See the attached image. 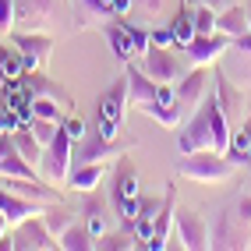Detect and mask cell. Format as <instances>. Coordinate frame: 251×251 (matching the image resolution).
I'll list each match as a JSON object with an SVG mask.
<instances>
[{
  "instance_id": "obj_43",
  "label": "cell",
  "mask_w": 251,
  "mask_h": 251,
  "mask_svg": "<svg viewBox=\"0 0 251 251\" xmlns=\"http://www.w3.org/2000/svg\"><path fill=\"white\" fill-rule=\"evenodd\" d=\"M110 4H113V0H110Z\"/></svg>"
},
{
  "instance_id": "obj_29",
  "label": "cell",
  "mask_w": 251,
  "mask_h": 251,
  "mask_svg": "<svg viewBox=\"0 0 251 251\" xmlns=\"http://www.w3.org/2000/svg\"><path fill=\"white\" fill-rule=\"evenodd\" d=\"M11 138H14V149H18L32 166L43 170V145H39V138L32 135V131H11Z\"/></svg>"
},
{
  "instance_id": "obj_21",
  "label": "cell",
  "mask_w": 251,
  "mask_h": 251,
  "mask_svg": "<svg viewBox=\"0 0 251 251\" xmlns=\"http://www.w3.org/2000/svg\"><path fill=\"white\" fill-rule=\"evenodd\" d=\"M216 28H220L223 36H230V39L244 36V32H248V11H244V0H241V4H230V7H223L220 14H216Z\"/></svg>"
},
{
  "instance_id": "obj_18",
  "label": "cell",
  "mask_w": 251,
  "mask_h": 251,
  "mask_svg": "<svg viewBox=\"0 0 251 251\" xmlns=\"http://www.w3.org/2000/svg\"><path fill=\"white\" fill-rule=\"evenodd\" d=\"M174 212H177V188L174 184H166L163 191V202H159V212H156V226H152V241H149L145 248H166V241H170L174 233Z\"/></svg>"
},
{
  "instance_id": "obj_37",
  "label": "cell",
  "mask_w": 251,
  "mask_h": 251,
  "mask_svg": "<svg viewBox=\"0 0 251 251\" xmlns=\"http://www.w3.org/2000/svg\"><path fill=\"white\" fill-rule=\"evenodd\" d=\"M14 28V0H0V32Z\"/></svg>"
},
{
  "instance_id": "obj_15",
  "label": "cell",
  "mask_w": 251,
  "mask_h": 251,
  "mask_svg": "<svg viewBox=\"0 0 251 251\" xmlns=\"http://www.w3.org/2000/svg\"><path fill=\"white\" fill-rule=\"evenodd\" d=\"M78 216H81V223L92 230V237H99V233H106V230H110L113 205H110V198H106V195H99V191L92 188V191H85V198H81Z\"/></svg>"
},
{
  "instance_id": "obj_13",
  "label": "cell",
  "mask_w": 251,
  "mask_h": 251,
  "mask_svg": "<svg viewBox=\"0 0 251 251\" xmlns=\"http://www.w3.org/2000/svg\"><path fill=\"white\" fill-rule=\"evenodd\" d=\"M22 85L28 89V96H43V99H57V103L71 113V106H75V99H71V92L60 85V81H53L46 75V68H25L22 71Z\"/></svg>"
},
{
  "instance_id": "obj_9",
  "label": "cell",
  "mask_w": 251,
  "mask_h": 251,
  "mask_svg": "<svg viewBox=\"0 0 251 251\" xmlns=\"http://www.w3.org/2000/svg\"><path fill=\"white\" fill-rule=\"evenodd\" d=\"M71 149H75V142H71V135L60 127V135L50 142L46 149H43V177L50 180V184H68V174H71Z\"/></svg>"
},
{
  "instance_id": "obj_28",
  "label": "cell",
  "mask_w": 251,
  "mask_h": 251,
  "mask_svg": "<svg viewBox=\"0 0 251 251\" xmlns=\"http://www.w3.org/2000/svg\"><path fill=\"white\" fill-rule=\"evenodd\" d=\"M170 32H174V46H188L195 39V18H191V7H177V14L170 18Z\"/></svg>"
},
{
  "instance_id": "obj_4",
  "label": "cell",
  "mask_w": 251,
  "mask_h": 251,
  "mask_svg": "<svg viewBox=\"0 0 251 251\" xmlns=\"http://www.w3.org/2000/svg\"><path fill=\"white\" fill-rule=\"evenodd\" d=\"M127 106H131L127 103V75H121V78H113L96 99V127L103 131L106 138H117V131L124 127Z\"/></svg>"
},
{
  "instance_id": "obj_12",
  "label": "cell",
  "mask_w": 251,
  "mask_h": 251,
  "mask_svg": "<svg viewBox=\"0 0 251 251\" xmlns=\"http://www.w3.org/2000/svg\"><path fill=\"white\" fill-rule=\"evenodd\" d=\"M142 68L149 71V78L156 81V85H163V81H180V60H177V53H170L166 46H159V43H149L145 46V53H142Z\"/></svg>"
},
{
  "instance_id": "obj_24",
  "label": "cell",
  "mask_w": 251,
  "mask_h": 251,
  "mask_svg": "<svg viewBox=\"0 0 251 251\" xmlns=\"http://www.w3.org/2000/svg\"><path fill=\"white\" fill-rule=\"evenodd\" d=\"M216 99H220V106H223V113L226 117H241V110H244V96H241V89H233V81H230V75H216Z\"/></svg>"
},
{
  "instance_id": "obj_19",
  "label": "cell",
  "mask_w": 251,
  "mask_h": 251,
  "mask_svg": "<svg viewBox=\"0 0 251 251\" xmlns=\"http://www.w3.org/2000/svg\"><path fill=\"white\" fill-rule=\"evenodd\" d=\"M209 248H244V237L237 233V216H233V209H220L212 216Z\"/></svg>"
},
{
  "instance_id": "obj_16",
  "label": "cell",
  "mask_w": 251,
  "mask_h": 251,
  "mask_svg": "<svg viewBox=\"0 0 251 251\" xmlns=\"http://www.w3.org/2000/svg\"><path fill=\"white\" fill-rule=\"evenodd\" d=\"M124 75H127V103H131V106H138V110L152 103L159 85H156L152 78H149V71L138 68L135 60H124Z\"/></svg>"
},
{
  "instance_id": "obj_11",
  "label": "cell",
  "mask_w": 251,
  "mask_h": 251,
  "mask_svg": "<svg viewBox=\"0 0 251 251\" xmlns=\"http://www.w3.org/2000/svg\"><path fill=\"white\" fill-rule=\"evenodd\" d=\"M174 233H177L180 248H188V251L209 248V223H205L195 209L177 205V212H174Z\"/></svg>"
},
{
  "instance_id": "obj_36",
  "label": "cell",
  "mask_w": 251,
  "mask_h": 251,
  "mask_svg": "<svg viewBox=\"0 0 251 251\" xmlns=\"http://www.w3.org/2000/svg\"><path fill=\"white\" fill-rule=\"evenodd\" d=\"M230 209H233V216H237V223H251V195H241Z\"/></svg>"
},
{
  "instance_id": "obj_8",
  "label": "cell",
  "mask_w": 251,
  "mask_h": 251,
  "mask_svg": "<svg viewBox=\"0 0 251 251\" xmlns=\"http://www.w3.org/2000/svg\"><path fill=\"white\" fill-rule=\"evenodd\" d=\"M11 241H14V251H53V248H60L57 237L50 233L43 212L28 216V220H22V223H14Z\"/></svg>"
},
{
  "instance_id": "obj_23",
  "label": "cell",
  "mask_w": 251,
  "mask_h": 251,
  "mask_svg": "<svg viewBox=\"0 0 251 251\" xmlns=\"http://www.w3.org/2000/svg\"><path fill=\"white\" fill-rule=\"evenodd\" d=\"M57 244H60V251H96V237L81 220H75L68 230H64L57 237Z\"/></svg>"
},
{
  "instance_id": "obj_34",
  "label": "cell",
  "mask_w": 251,
  "mask_h": 251,
  "mask_svg": "<svg viewBox=\"0 0 251 251\" xmlns=\"http://www.w3.org/2000/svg\"><path fill=\"white\" fill-rule=\"evenodd\" d=\"M127 248H135V241L127 237V233H99L96 237V251H127Z\"/></svg>"
},
{
  "instance_id": "obj_39",
  "label": "cell",
  "mask_w": 251,
  "mask_h": 251,
  "mask_svg": "<svg viewBox=\"0 0 251 251\" xmlns=\"http://www.w3.org/2000/svg\"><path fill=\"white\" fill-rule=\"evenodd\" d=\"M198 4H209V7H212L216 14H220L223 7H230V4H241V0H198Z\"/></svg>"
},
{
  "instance_id": "obj_35",
  "label": "cell",
  "mask_w": 251,
  "mask_h": 251,
  "mask_svg": "<svg viewBox=\"0 0 251 251\" xmlns=\"http://www.w3.org/2000/svg\"><path fill=\"white\" fill-rule=\"evenodd\" d=\"M166 4L170 0H135V14H142V18H152V14H163Z\"/></svg>"
},
{
  "instance_id": "obj_27",
  "label": "cell",
  "mask_w": 251,
  "mask_h": 251,
  "mask_svg": "<svg viewBox=\"0 0 251 251\" xmlns=\"http://www.w3.org/2000/svg\"><path fill=\"white\" fill-rule=\"evenodd\" d=\"M0 177H39V166H32L18 149L11 145V152L0 159Z\"/></svg>"
},
{
  "instance_id": "obj_20",
  "label": "cell",
  "mask_w": 251,
  "mask_h": 251,
  "mask_svg": "<svg viewBox=\"0 0 251 251\" xmlns=\"http://www.w3.org/2000/svg\"><path fill=\"white\" fill-rule=\"evenodd\" d=\"M110 18H117L110 0H75V28H103Z\"/></svg>"
},
{
  "instance_id": "obj_32",
  "label": "cell",
  "mask_w": 251,
  "mask_h": 251,
  "mask_svg": "<svg viewBox=\"0 0 251 251\" xmlns=\"http://www.w3.org/2000/svg\"><path fill=\"white\" fill-rule=\"evenodd\" d=\"M28 131L39 138V145L46 149L50 142H53L57 135H60V121H46V117H32V124H28Z\"/></svg>"
},
{
  "instance_id": "obj_5",
  "label": "cell",
  "mask_w": 251,
  "mask_h": 251,
  "mask_svg": "<svg viewBox=\"0 0 251 251\" xmlns=\"http://www.w3.org/2000/svg\"><path fill=\"white\" fill-rule=\"evenodd\" d=\"M11 43L18 46L25 68H46L53 57V36L43 28H11Z\"/></svg>"
},
{
  "instance_id": "obj_3",
  "label": "cell",
  "mask_w": 251,
  "mask_h": 251,
  "mask_svg": "<svg viewBox=\"0 0 251 251\" xmlns=\"http://www.w3.org/2000/svg\"><path fill=\"white\" fill-rule=\"evenodd\" d=\"M177 170L180 177L198 180V184H223L233 177V163L216 149H198V152H188L177 159Z\"/></svg>"
},
{
  "instance_id": "obj_26",
  "label": "cell",
  "mask_w": 251,
  "mask_h": 251,
  "mask_svg": "<svg viewBox=\"0 0 251 251\" xmlns=\"http://www.w3.org/2000/svg\"><path fill=\"white\" fill-rule=\"evenodd\" d=\"M75 216H78V212H75L68 202H50V205H43V220H46V226H50L53 237H60V233L75 223Z\"/></svg>"
},
{
  "instance_id": "obj_6",
  "label": "cell",
  "mask_w": 251,
  "mask_h": 251,
  "mask_svg": "<svg viewBox=\"0 0 251 251\" xmlns=\"http://www.w3.org/2000/svg\"><path fill=\"white\" fill-rule=\"evenodd\" d=\"M177 149L180 156L198 152V149H212V121H209V99H202L191 113H188V124L177 135Z\"/></svg>"
},
{
  "instance_id": "obj_25",
  "label": "cell",
  "mask_w": 251,
  "mask_h": 251,
  "mask_svg": "<svg viewBox=\"0 0 251 251\" xmlns=\"http://www.w3.org/2000/svg\"><path fill=\"white\" fill-rule=\"evenodd\" d=\"M209 121H212V149H216V152H226V145H230V121H226V113L220 106V99H216V92L209 96Z\"/></svg>"
},
{
  "instance_id": "obj_2",
  "label": "cell",
  "mask_w": 251,
  "mask_h": 251,
  "mask_svg": "<svg viewBox=\"0 0 251 251\" xmlns=\"http://www.w3.org/2000/svg\"><path fill=\"white\" fill-rule=\"evenodd\" d=\"M110 205H113V216L124 226H135V216H138V174L124 156L113 166V177H110Z\"/></svg>"
},
{
  "instance_id": "obj_17",
  "label": "cell",
  "mask_w": 251,
  "mask_h": 251,
  "mask_svg": "<svg viewBox=\"0 0 251 251\" xmlns=\"http://www.w3.org/2000/svg\"><path fill=\"white\" fill-rule=\"evenodd\" d=\"M205 85H209V71L205 68H191L188 75H180V81H177V106L184 110V117L205 99Z\"/></svg>"
},
{
  "instance_id": "obj_41",
  "label": "cell",
  "mask_w": 251,
  "mask_h": 251,
  "mask_svg": "<svg viewBox=\"0 0 251 251\" xmlns=\"http://www.w3.org/2000/svg\"><path fill=\"white\" fill-rule=\"evenodd\" d=\"M7 230H11V220H7V216H4V212H0V237H4V233H7Z\"/></svg>"
},
{
  "instance_id": "obj_38",
  "label": "cell",
  "mask_w": 251,
  "mask_h": 251,
  "mask_svg": "<svg viewBox=\"0 0 251 251\" xmlns=\"http://www.w3.org/2000/svg\"><path fill=\"white\" fill-rule=\"evenodd\" d=\"M60 127H64V131L71 135V142H78L81 135H85V124H81L78 117H68V121H60Z\"/></svg>"
},
{
  "instance_id": "obj_22",
  "label": "cell",
  "mask_w": 251,
  "mask_h": 251,
  "mask_svg": "<svg viewBox=\"0 0 251 251\" xmlns=\"http://www.w3.org/2000/svg\"><path fill=\"white\" fill-rule=\"evenodd\" d=\"M103 174H106V163H81V166H71V174H68V184L75 191H92V188H99V180H103Z\"/></svg>"
},
{
  "instance_id": "obj_14",
  "label": "cell",
  "mask_w": 251,
  "mask_h": 251,
  "mask_svg": "<svg viewBox=\"0 0 251 251\" xmlns=\"http://www.w3.org/2000/svg\"><path fill=\"white\" fill-rule=\"evenodd\" d=\"M226 50H230V36H223V32L216 28L209 36H195L188 46H184V53H188V60L195 68H209V64H216Z\"/></svg>"
},
{
  "instance_id": "obj_40",
  "label": "cell",
  "mask_w": 251,
  "mask_h": 251,
  "mask_svg": "<svg viewBox=\"0 0 251 251\" xmlns=\"http://www.w3.org/2000/svg\"><path fill=\"white\" fill-rule=\"evenodd\" d=\"M11 145H14V138L7 135V131H0V159H4V156L11 152Z\"/></svg>"
},
{
  "instance_id": "obj_1",
  "label": "cell",
  "mask_w": 251,
  "mask_h": 251,
  "mask_svg": "<svg viewBox=\"0 0 251 251\" xmlns=\"http://www.w3.org/2000/svg\"><path fill=\"white\" fill-rule=\"evenodd\" d=\"M131 149H135V138H124V142H117V138H106L103 131H99L96 124L85 127V135H81L71 149V166H81V163H106V159H121L127 156Z\"/></svg>"
},
{
  "instance_id": "obj_7",
  "label": "cell",
  "mask_w": 251,
  "mask_h": 251,
  "mask_svg": "<svg viewBox=\"0 0 251 251\" xmlns=\"http://www.w3.org/2000/svg\"><path fill=\"white\" fill-rule=\"evenodd\" d=\"M64 14V0H14V28H50Z\"/></svg>"
},
{
  "instance_id": "obj_30",
  "label": "cell",
  "mask_w": 251,
  "mask_h": 251,
  "mask_svg": "<svg viewBox=\"0 0 251 251\" xmlns=\"http://www.w3.org/2000/svg\"><path fill=\"white\" fill-rule=\"evenodd\" d=\"M22 71H25L22 53H11V50L4 46V39H0V89H4L11 78H22Z\"/></svg>"
},
{
  "instance_id": "obj_31",
  "label": "cell",
  "mask_w": 251,
  "mask_h": 251,
  "mask_svg": "<svg viewBox=\"0 0 251 251\" xmlns=\"http://www.w3.org/2000/svg\"><path fill=\"white\" fill-rule=\"evenodd\" d=\"M32 106V117H46V121H64V106L57 99H43V96H32L28 99Z\"/></svg>"
},
{
  "instance_id": "obj_42",
  "label": "cell",
  "mask_w": 251,
  "mask_h": 251,
  "mask_svg": "<svg viewBox=\"0 0 251 251\" xmlns=\"http://www.w3.org/2000/svg\"><path fill=\"white\" fill-rule=\"evenodd\" d=\"M244 11H248V28H251V0H244Z\"/></svg>"
},
{
  "instance_id": "obj_33",
  "label": "cell",
  "mask_w": 251,
  "mask_h": 251,
  "mask_svg": "<svg viewBox=\"0 0 251 251\" xmlns=\"http://www.w3.org/2000/svg\"><path fill=\"white\" fill-rule=\"evenodd\" d=\"M191 18H195V36H209V32H216V11L209 4H195Z\"/></svg>"
},
{
  "instance_id": "obj_10",
  "label": "cell",
  "mask_w": 251,
  "mask_h": 251,
  "mask_svg": "<svg viewBox=\"0 0 251 251\" xmlns=\"http://www.w3.org/2000/svg\"><path fill=\"white\" fill-rule=\"evenodd\" d=\"M103 32H106L117 60H135V53H145V46H149V36L138 25H127V22H113L110 18L103 25Z\"/></svg>"
}]
</instances>
